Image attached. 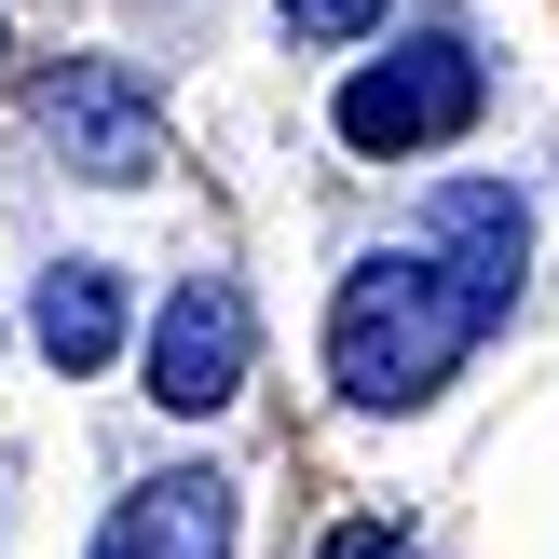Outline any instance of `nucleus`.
<instances>
[{
  "label": "nucleus",
  "mask_w": 559,
  "mask_h": 559,
  "mask_svg": "<svg viewBox=\"0 0 559 559\" xmlns=\"http://www.w3.org/2000/svg\"><path fill=\"white\" fill-rule=\"evenodd\" d=\"M464 355H478V314H464V287L424 246H382V260L342 273V300H328V382L355 409H424Z\"/></svg>",
  "instance_id": "obj_1"
},
{
  "label": "nucleus",
  "mask_w": 559,
  "mask_h": 559,
  "mask_svg": "<svg viewBox=\"0 0 559 559\" xmlns=\"http://www.w3.org/2000/svg\"><path fill=\"white\" fill-rule=\"evenodd\" d=\"M478 55L464 41H396V55H369V69L342 82V151H369V164H409V151H437V136H464L478 123Z\"/></svg>",
  "instance_id": "obj_2"
},
{
  "label": "nucleus",
  "mask_w": 559,
  "mask_h": 559,
  "mask_svg": "<svg viewBox=\"0 0 559 559\" xmlns=\"http://www.w3.org/2000/svg\"><path fill=\"white\" fill-rule=\"evenodd\" d=\"M41 136L82 164V178L136 191L164 164V96L123 69V55H69V69H41Z\"/></svg>",
  "instance_id": "obj_3"
},
{
  "label": "nucleus",
  "mask_w": 559,
  "mask_h": 559,
  "mask_svg": "<svg viewBox=\"0 0 559 559\" xmlns=\"http://www.w3.org/2000/svg\"><path fill=\"white\" fill-rule=\"evenodd\" d=\"M246 287H218V273H178V300L151 314V396L178 409V424H205V409L246 396Z\"/></svg>",
  "instance_id": "obj_4"
},
{
  "label": "nucleus",
  "mask_w": 559,
  "mask_h": 559,
  "mask_svg": "<svg viewBox=\"0 0 559 559\" xmlns=\"http://www.w3.org/2000/svg\"><path fill=\"white\" fill-rule=\"evenodd\" d=\"M424 260L464 287V314H478V328H506L519 273H533V205H519L506 178H451V191L424 205Z\"/></svg>",
  "instance_id": "obj_5"
},
{
  "label": "nucleus",
  "mask_w": 559,
  "mask_h": 559,
  "mask_svg": "<svg viewBox=\"0 0 559 559\" xmlns=\"http://www.w3.org/2000/svg\"><path fill=\"white\" fill-rule=\"evenodd\" d=\"M96 559H233V478L218 464H178V478H136L109 506Z\"/></svg>",
  "instance_id": "obj_6"
},
{
  "label": "nucleus",
  "mask_w": 559,
  "mask_h": 559,
  "mask_svg": "<svg viewBox=\"0 0 559 559\" xmlns=\"http://www.w3.org/2000/svg\"><path fill=\"white\" fill-rule=\"evenodd\" d=\"M27 342H41L69 382L109 369V355H123V273H109V260H55L41 300H27Z\"/></svg>",
  "instance_id": "obj_7"
},
{
  "label": "nucleus",
  "mask_w": 559,
  "mask_h": 559,
  "mask_svg": "<svg viewBox=\"0 0 559 559\" xmlns=\"http://www.w3.org/2000/svg\"><path fill=\"white\" fill-rule=\"evenodd\" d=\"M273 14H287L300 41H369V27H382V0H273Z\"/></svg>",
  "instance_id": "obj_8"
},
{
  "label": "nucleus",
  "mask_w": 559,
  "mask_h": 559,
  "mask_svg": "<svg viewBox=\"0 0 559 559\" xmlns=\"http://www.w3.org/2000/svg\"><path fill=\"white\" fill-rule=\"evenodd\" d=\"M314 559H409V533H396V519H342Z\"/></svg>",
  "instance_id": "obj_9"
}]
</instances>
